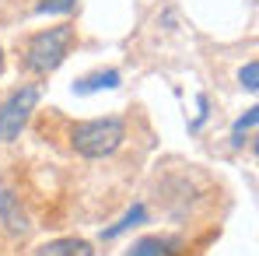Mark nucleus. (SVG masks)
I'll list each match as a JSON object with an SVG mask.
<instances>
[{
    "label": "nucleus",
    "instance_id": "obj_1",
    "mask_svg": "<svg viewBox=\"0 0 259 256\" xmlns=\"http://www.w3.org/2000/svg\"><path fill=\"white\" fill-rule=\"evenodd\" d=\"M74 39H77V28L74 25H53V28H42V32H35L28 46H25V56H21V67L28 70V74H35V78H46V74H53L67 56H70V49H74Z\"/></svg>",
    "mask_w": 259,
    "mask_h": 256
},
{
    "label": "nucleus",
    "instance_id": "obj_2",
    "mask_svg": "<svg viewBox=\"0 0 259 256\" xmlns=\"http://www.w3.org/2000/svg\"><path fill=\"white\" fill-rule=\"evenodd\" d=\"M126 140V123L119 116H102V120H81L70 127V148L88 158V162H98V158H112Z\"/></svg>",
    "mask_w": 259,
    "mask_h": 256
},
{
    "label": "nucleus",
    "instance_id": "obj_3",
    "mask_svg": "<svg viewBox=\"0 0 259 256\" xmlns=\"http://www.w3.org/2000/svg\"><path fill=\"white\" fill-rule=\"evenodd\" d=\"M39 105V88L35 85H21L18 91H11L0 102V144H11L21 137V130L28 127V116Z\"/></svg>",
    "mask_w": 259,
    "mask_h": 256
},
{
    "label": "nucleus",
    "instance_id": "obj_4",
    "mask_svg": "<svg viewBox=\"0 0 259 256\" xmlns=\"http://www.w3.org/2000/svg\"><path fill=\"white\" fill-rule=\"evenodd\" d=\"M186 249L189 246L179 235H140L126 249V256H186Z\"/></svg>",
    "mask_w": 259,
    "mask_h": 256
},
{
    "label": "nucleus",
    "instance_id": "obj_5",
    "mask_svg": "<svg viewBox=\"0 0 259 256\" xmlns=\"http://www.w3.org/2000/svg\"><path fill=\"white\" fill-rule=\"evenodd\" d=\"M0 225L11 232V235H25L32 225H28V211L21 207V197L14 190H0Z\"/></svg>",
    "mask_w": 259,
    "mask_h": 256
},
{
    "label": "nucleus",
    "instance_id": "obj_6",
    "mask_svg": "<svg viewBox=\"0 0 259 256\" xmlns=\"http://www.w3.org/2000/svg\"><path fill=\"white\" fill-rule=\"evenodd\" d=\"M35 256H95V246L88 239H77V235H63V239H53L35 249Z\"/></svg>",
    "mask_w": 259,
    "mask_h": 256
},
{
    "label": "nucleus",
    "instance_id": "obj_7",
    "mask_svg": "<svg viewBox=\"0 0 259 256\" xmlns=\"http://www.w3.org/2000/svg\"><path fill=\"white\" fill-rule=\"evenodd\" d=\"M119 81H123V74L116 67H109V70H95V74L77 78L74 81V91L77 95H91V91H102V88H119Z\"/></svg>",
    "mask_w": 259,
    "mask_h": 256
},
{
    "label": "nucleus",
    "instance_id": "obj_8",
    "mask_svg": "<svg viewBox=\"0 0 259 256\" xmlns=\"http://www.w3.org/2000/svg\"><path fill=\"white\" fill-rule=\"evenodd\" d=\"M144 221H147V207H144V204H133V207H130L116 225H109V228L102 232V239H119L123 232H130L133 225H144Z\"/></svg>",
    "mask_w": 259,
    "mask_h": 256
},
{
    "label": "nucleus",
    "instance_id": "obj_9",
    "mask_svg": "<svg viewBox=\"0 0 259 256\" xmlns=\"http://www.w3.org/2000/svg\"><path fill=\"white\" fill-rule=\"evenodd\" d=\"M259 123V109H245V116H238V123L231 127V148H242L245 144V137H252V130Z\"/></svg>",
    "mask_w": 259,
    "mask_h": 256
},
{
    "label": "nucleus",
    "instance_id": "obj_10",
    "mask_svg": "<svg viewBox=\"0 0 259 256\" xmlns=\"http://www.w3.org/2000/svg\"><path fill=\"white\" fill-rule=\"evenodd\" d=\"M238 85L245 88V91H256L259 88V63L256 60H249V63L238 70Z\"/></svg>",
    "mask_w": 259,
    "mask_h": 256
},
{
    "label": "nucleus",
    "instance_id": "obj_11",
    "mask_svg": "<svg viewBox=\"0 0 259 256\" xmlns=\"http://www.w3.org/2000/svg\"><path fill=\"white\" fill-rule=\"evenodd\" d=\"M77 0H39V14H70Z\"/></svg>",
    "mask_w": 259,
    "mask_h": 256
},
{
    "label": "nucleus",
    "instance_id": "obj_12",
    "mask_svg": "<svg viewBox=\"0 0 259 256\" xmlns=\"http://www.w3.org/2000/svg\"><path fill=\"white\" fill-rule=\"evenodd\" d=\"M0 74H4V49H0Z\"/></svg>",
    "mask_w": 259,
    "mask_h": 256
}]
</instances>
